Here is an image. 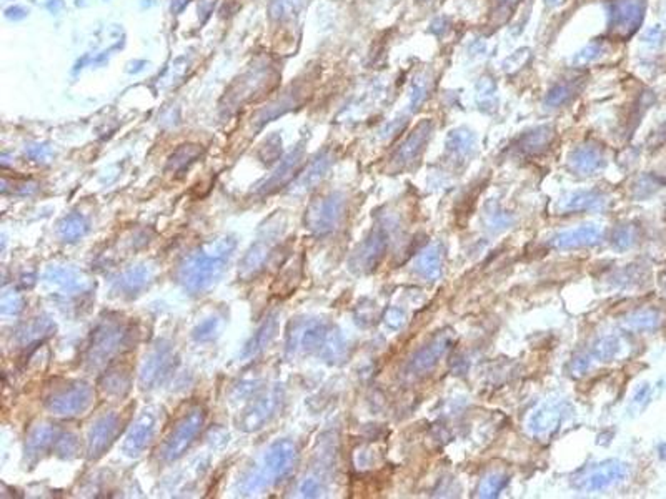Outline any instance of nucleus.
Returning a JSON list of instances; mask_svg holds the SVG:
<instances>
[{
    "label": "nucleus",
    "instance_id": "obj_2",
    "mask_svg": "<svg viewBox=\"0 0 666 499\" xmlns=\"http://www.w3.org/2000/svg\"><path fill=\"white\" fill-rule=\"evenodd\" d=\"M297 461L298 450L293 441L282 439V441L274 443L267 450L260 467L248 473L242 479V491L245 494H252L271 485V483L282 481L283 478L289 476L291 471L295 469Z\"/></svg>",
    "mask_w": 666,
    "mask_h": 499
},
{
    "label": "nucleus",
    "instance_id": "obj_12",
    "mask_svg": "<svg viewBox=\"0 0 666 499\" xmlns=\"http://www.w3.org/2000/svg\"><path fill=\"white\" fill-rule=\"evenodd\" d=\"M157 428V415L152 411H145L144 415L132 424L124 441V451L129 456H137L151 445Z\"/></svg>",
    "mask_w": 666,
    "mask_h": 499
},
{
    "label": "nucleus",
    "instance_id": "obj_22",
    "mask_svg": "<svg viewBox=\"0 0 666 499\" xmlns=\"http://www.w3.org/2000/svg\"><path fill=\"white\" fill-rule=\"evenodd\" d=\"M148 281V270L144 266H135L124 272L115 280V292L120 294H135L140 292Z\"/></svg>",
    "mask_w": 666,
    "mask_h": 499
},
{
    "label": "nucleus",
    "instance_id": "obj_39",
    "mask_svg": "<svg viewBox=\"0 0 666 499\" xmlns=\"http://www.w3.org/2000/svg\"><path fill=\"white\" fill-rule=\"evenodd\" d=\"M617 349H618V341L614 340V338H605V340H601L600 343L597 345V348H595V355H597L598 358L606 360L610 358V356H613L614 353H617Z\"/></svg>",
    "mask_w": 666,
    "mask_h": 499
},
{
    "label": "nucleus",
    "instance_id": "obj_41",
    "mask_svg": "<svg viewBox=\"0 0 666 499\" xmlns=\"http://www.w3.org/2000/svg\"><path fill=\"white\" fill-rule=\"evenodd\" d=\"M27 155L35 162H49V159L52 156V150L45 145H30L27 148Z\"/></svg>",
    "mask_w": 666,
    "mask_h": 499
},
{
    "label": "nucleus",
    "instance_id": "obj_18",
    "mask_svg": "<svg viewBox=\"0 0 666 499\" xmlns=\"http://www.w3.org/2000/svg\"><path fill=\"white\" fill-rule=\"evenodd\" d=\"M430 132L432 128L428 121L421 124L420 127L408 137L407 141L401 145L400 150L397 152L395 162L400 165H407L410 162H413V160L420 155V152L423 150L425 143H427L428 139H430Z\"/></svg>",
    "mask_w": 666,
    "mask_h": 499
},
{
    "label": "nucleus",
    "instance_id": "obj_30",
    "mask_svg": "<svg viewBox=\"0 0 666 499\" xmlns=\"http://www.w3.org/2000/svg\"><path fill=\"white\" fill-rule=\"evenodd\" d=\"M275 329H277V316H270L265 323L260 326L258 332L255 333L250 343L247 345L245 353H257L258 349H262L274 338Z\"/></svg>",
    "mask_w": 666,
    "mask_h": 499
},
{
    "label": "nucleus",
    "instance_id": "obj_47",
    "mask_svg": "<svg viewBox=\"0 0 666 499\" xmlns=\"http://www.w3.org/2000/svg\"><path fill=\"white\" fill-rule=\"evenodd\" d=\"M550 3H558V2H562V0H548Z\"/></svg>",
    "mask_w": 666,
    "mask_h": 499
},
{
    "label": "nucleus",
    "instance_id": "obj_38",
    "mask_svg": "<svg viewBox=\"0 0 666 499\" xmlns=\"http://www.w3.org/2000/svg\"><path fill=\"white\" fill-rule=\"evenodd\" d=\"M217 328H219V320H217V318H208L207 321H203V323L195 329L194 338L199 341L210 340V338H214V335L217 333Z\"/></svg>",
    "mask_w": 666,
    "mask_h": 499
},
{
    "label": "nucleus",
    "instance_id": "obj_1",
    "mask_svg": "<svg viewBox=\"0 0 666 499\" xmlns=\"http://www.w3.org/2000/svg\"><path fill=\"white\" fill-rule=\"evenodd\" d=\"M235 250V240L223 237L188 255L179 266V280L187 290L199 293L210 288L225 270Z\"/></svg>",
    "mask_w": 666,
    "mask_h": 499
},
{
    "label": "nucleus",
    "instance_id": "obj_42",
    "mask_svg": "<svg viewBox=\"0 0 666 499\" xmlns=\"http://www.w3.org/2000/svg\"><path fill=\"white\" fill-rule=\"evenodd\" d=\"M21 305H22V301H21V298L17 297V294H15V293L7 294V297H3V300H2V312L3 313H17L19 310H21Z\"/></svg>",
    "mask_w": 666,
    "mask_h": 499
},
{
    "label": "nucleus",
    "instance_id": "obj_19",
    "mask_svg": "<svg viewBox=\"0 0 666 499\" xmlns=\"http://www.w3.org/2000/svg\"><path fill=\"white\" fill-rule=\"evenodd\" d=\"M441 263H443V250L439 243H433L419 255L415 270L425 280H435L441 273Z\"/></svg>",
    "mask_w": 666,
    "mask_h": 499
},
{
    "label": "nucleus",
    "instance_id": "obj_35",
    "mask_svg": "<svg viewBox=\"0 0 666 499\" xmlns=\"http://www.w3.org/2000/svg\"><path fill=\"white\" fill-rule=\"evenodd\" d=\"M571 95H573V87H571V85H568V84L558 85V87H555L548 93L546 104L551 105V107H558V105L565 104V102L568 100Z\"/></svg>",
    "mask_w": 666,
    "mask_h": 499
},
{
    "label": "nucleus",
    "instance_id": "obj_31",
    "mask_svg": "<svg viewBox=\"0 0 666 499\" xmlns=\"http://www.w3.org/2000/svg\"><path fill=\"white\" fill-rule=\"evenodd\" d=\"M199 155H200L199 147H195V145H184L182 148H179V150L170 156L168 168L175 172L184 170V168H187Z\"/></svg>",
    "mask_w": 666,
    "mask_h": 499
},
{
    "label": "nucleus",
    "instance_id": "obj_44",
    "mask_svg": "<svg viewBox=\"0 0 666 499\" xmlns=\"http://www.w3.org/2000/svg\"><path fill=\"white\" fill-rule=\"evenodd\" d=\"M385 321H387V323L392 326V328H398V326L403 325V321H405L403 312H401V310H397V308L390 310V312L387 313V316H385Z\"/></svg>",
    "mask_w": 666,
    "mask_h": 499
},
{
    "label": "nucleus",
    "instance_id": "obj_13",
    "mask_svg": "<svg viewBox=\"0 0 666 499\" xmlns=\"http://www.w3.org/2000/svg\"><path fill=\"white\" fill-rule=\"evenodd\" d=\"M603 238V231L600 227L586 225L580 228H573V230L562 231V233L555 235L550 240V245L558 250H570V248H581V246H591L600 243Z\"/></svg>",
    "mask_w": 666,
    "mask_h": 499
},
{
    "label": "nucleus",
    "instance_id": "obj_6",
    "mask_svg": "<svg viewBox=\"0 0 666 499\" xmlns=\"http://www.w3.org/2000/svg\"><path fill=\"white\" fill-rule=\"evenodd\" d=\"M129 332L120 323H109L100 325L92 335V341L89 347V361L92 363H104L110 356L125 345L127 341Z\"/></svg>",
    "mask_w": 666,
    "mask_h": 499
},
{
    "label": "nucleus",
    "instance_id": "obj_25",
    "mask_svg": "<svg viewBox=\"0 0 666 499\" xmlns=\"http://www.w3.org/2000/svg\"><path fill=\"white\" fill-rule=\"evenodd\" d=\"M298 163H300V150L291 153L289 159H287L285 162L282 163V167H280L278 170L270 176L269 182H265V185H263V188H262V192H267V194H269V192L275 190V188L285 185L291 178V176H293V172H297Z\"/></svg>",
    "mask_w": 666,
    "mask_h": 499
},
{
    "label": "nucleus",
    "instance_id": "obj_8",
    "mask_svg": "<svg viewBox=\"0 0 666 499\" xmlns=\"http://www.w3.org/2000/svg\"><path fill=\"white\" fill-rule=\"evenodd\" d=\"M645 5L640 0H618L612 10L610 30L614 37L626 38L636 32L643 21Z\"/></svg>",
    "mask_w": 666,
    "mask_h": 499
},
{
    "label": "nucleus",
    "instance_id": "obj_7",
    "mask_svg": "<svg viewBox=\"0 0 666 499\" xmlns=\"http://www.w3.org/2000/svg\"><path fill=\"white\" fill-rule=\"evenodd\" d=\"M330 332L320 321H303L300 325H293V329L289 333V349L303 353H320L326 343Z\"/></svg>",
    "mask_w": 666,
    "mask_h": 499
},
{
    "label": "nucleus",
    "instance_id": "obj_21",
    "mask_svg": "<svg viewBox=\"0 0 666 499\" xmlns=\"http://www.w3.org/2000/svg\"><path fill=\"white\" fill-rule=\"evenodd\" d=\"M571 165H573L575 170L581 172V174H593L603 165V153L598 147L585 145V147H580L573 153Z\"/></svg>",
    "mask_w": 666,
    "mask_h": 499
},
{
    "label": "nucleus",
    "instance_id": "obj_27",
    "mask_svg": "<svg viewBox=\"0 0 666 499\" xmlns=\"http://www.w3.org/2000/svg\"><path fill=\"white\" fill-rule=\"evenodd\" d=\"M87 220L80 213H70L58 223L57 233L64 242H76L87 233Z\"/></svg>",
    "mask_w": 666,
    "mask_h": 499
},
{
    "label": "nucleus",
    "instance_id": "obj_45",
    "mask_svg": "<svg viewBox=\"0 0 666 499\" xmlns=\"http://www.w3.org/2000/svg\"><path fill=\"white\" fill-rule=\"evenodd\" d=\"M25 15H27V12L23 10V9H21V7H14V9L7 10V17H9V19H15V21H17V19H23V17H25Z\"/></svg>",
    "mask_w": 666,
    "mask_h": 499
},
{
    "label": "nucleus",
    "instance_id": "obj_46",
    "mask_svg": "<svg viewBox=\"0 0 666 499\" xmlns=\"http://www.w3.org/2000/svg\"><path fill=\"white\" fill-rule=\"evenodd\" d=\"M187 2L188 0H173L172 2V10L173 12H179V10H182L185 5H187Z\"/></svg>",
    "mask_w": 666,
    "mask_h": 499
},
{
    "label": "nucleus",
    "instance_id": "obj_3",
    "mask_svg": "<svg viewBox=\"0 0 666 499\" xmlns=\"http://www.w3.org/2000/svg\"><path fill=\"white\" fill-rule=\"evenodd\" d=\"M203 423L205 413L202 408H195V410L188 411L182 419H179L175 428L165 438L164 445L160 448L159 456L162 461L170 463L179 459L190 448L192 443L195 441L197 436L200 434Z\"/></svg>",
    "mask_w": 666,
    "mask_h": 499
},
{
    "label": "nucleus",
    "instance_id": "obj_24",
    "mask_svg": "<svg viewBox=\"0 0 666 499\" xmlns=\"http://www.w3.org/2000/svg\"><path fill=\"white\" fill-rule=\"evenodd\" d=\"M100 388L107 396H124L130 390V373L125 368H113L100 380Z\"/></svg>",
    "mask_w": 666,
    "mask_h": 499
},
{
    "label": "nucleus",
    "instance_id": "obj_33",
    "mask_svg": "<svg viewBox=\"0 0 666 499\" xmlns=\"http://www.w3.org/2000/svg\"><path fill=\"white\" fill-rule=\"evenodd\" d=\"M300 0H274L270 7V14L274 19H283L289 17L297 10V5Z\"/></svg>",
    "mask_w": 666,
    "mask_h": 499
},
{
    "label": "nucleus",
    "instance_id": "obj_23",
    "mask_svg": "<svg viewBox=\"0 0 666 499\" xmlns=\"http://www.w3.org/2000/svg\"><path fill=\"white\" fill-rule=\"evenodd\" d=\"M270 251H271V240L258 242L254 248L248 251L247 257L243 258L242 266H240V275H242L243 278H250L252 275L258 273L260 270H262L263 263H265L267 258H269Z\"/></svg>",
    "mask_w": 666,
    "mask_h": 499
},
{
    "label": "nucleus",
    "instance_id": "obj_26",
    "mask_svg": "<svg viewBox=\"0 0 666 499\" xmlns=\"http://www.w3.org/2000/svg\"><path fill=\"white\" fill-rule=\"evenodd\" d=\"M559 418H562V415H559V411L557 410L555 406H543V408H540L538 411H535L533 415H531V418H530V430L533 431V433H538V434H542V433H546V431H550V430H555L557 428V424L559 423Z\"/></svg>",
    "mask_w": 666,
    "mask_h": 499
},
{
    "label": "nucleus",
    "instance_id": "obj_36",
    "mask_svg": "<svg viewBox=\"0 0 666 499\" xmlns=\"http://www.w3.org/2000/svg\"><path fill=\"white\" fill-rule=\"evenodd\" d=\"M656 323H658V316L652 312L638 313V315L630 318V321H628V325L633 326V328H636V329H650V328H653V326H656Z\"/></svg>",
    "mask_w": 666,
    "mask_h": 499
},
{
    "label": "nucleus",
    "instance_id": "obj_32",
    "mask_svg": "<svg viewBox=\"0 0 666 499\" xmlns=\"http://www.w3.org/2000/svg\"><path fill=\"white\" fill-rule=\"evenodd\" d=\"M507 483H508V478L503 476V474H491V476L485 479L482 489H480V494L485 498H493L500 493V491L505 488Z\"/></svg>",
    "mask_w": 666,
    "mask_h": 499
},
{
    "label": "nucleus",
    "instance_id": "obj_5",
    "mask_svg": "<svg viewBox=\"0 0 666 499\" xmlns=\"http://www.w3.org/2000/svg\"><path fill=\"white\" fill-rule=\"evenodd\" d=\"M93 402V391L89 384L74 383L55 391L47 399V408L54 415L76 416L84 413Z\"/></svg>",
    "mask_w": 666,
    "mask_h": 499
},
{
    "label": "nucleus",
    "instance_id": "obj_10",
    "mask_svg": "<svg viewBox=\"0 0 666 499\" xmlns=\"http://www.w3.org/2000/svg\"><path fill=\"white\" fill-rule=\"evenodd\" d=\"M175 367V355L168 347H157L145 358L140 371V384L144 388H155L172 375Z\"/></svg>",
    "mask_w": 666,
    "mask_h": 499
},
{
    "label": "nucleus",
    "instance_id": "obj_40",
    "mask_svg": "<svg viewBox=\"0 0 666 499\" xmlns=\"http://www.w3.org/2000/svg\"><path fill=\"white\" fill-rule=\"evenodd\" d=\"M633 242L634 235L632 227H623L614 233V246H618V248H628L630 245H633Z\"/></svg>",
    "mask_w": 666,
    "mask_h": 499
},
{
    "label": "nucleus",
    "instance_id": "obj_29",
    "mask_svg": "<svg viewBox=\"0 0 666 499\" xmlns=\"http://www.w3.org/2000/svg\"><path fill=\"white\" fill-rule=\"evenodd\" d=\"M603 205V196L597 194H575L562 202V208L566 211L595 210Z\"/></svg>",
    "mask_w": 666,
    "mask_h": 499
},
{
    "label": "nucleus",
    "instance_id": "obj_17",
    "mask_svg": "<svg viewBox=\"0 0 666 499\" xmlns=\"http://www.w3.org/2000/svg\"><path fill=\"white\" fill-rule=\"evenodd\" d=\"M626 471L628 469H626V466L621 465V463H617V461L606 463V465H603L598 467V469H595L593 473L586 478L585 489L586 491L606 489L608 486L614 485V483L621 481V479L626 476Z\"/></svg>",
    "mask_w": 666,
    "mask_h": 499
},
{
    "label": "nucleus",
    "instance_id": "obj_9",
    "mask_svg": "<svg viewBox=\"0 0 666 499\" xmlns=\"http://www.w3.org/2000/svg\"><path fill=\"white\" fill-rule=\"evenodd\" d=\"M122 424H124V419L117 413L102 416L93 423L89 433V446H87V453L90 458H100L112 446V443L120 433Z\"/></svg>",
    "mask_w": 666,
    "mask_h": 499
},
{
    "label": "nucleus",
    "instance_id": "obj_34",
    "mask_svg": "<svg viewBox=\"0 0 666 499\" xmlns=\"http://www.w3.org/2000/svg\"><path fill=\"white\" fill-rule=\"evenodd\" d=\"M550 130L548 128H542V130H538V132H535V133H530V135L526 137L525 141H523V150H531V152H535V150H540V148H543V145L546 143L550 139Z\"/></svg>",
    "mask_w": 666,
    "mask_h": 499
},
{
    "label": "nucleus",
    "instance_id": "obj_20",
    "mask_svg": "<svg viewBox=\"0 0 666 499\" xmlns=\"http://www.w3.org/2000/svg\"><path fill=\"white\" fill-rule=\"evenodd\" d=\"M60 433L52 426H37L27 438V451L29 454H41L52 450L57 445Z\"/></svg>",
    "mask_w": 666,
    "mask_h": 499
},
{
    "label": "nucleus",
    "instance_id": "obj_11",
    "mask_svg": "<svg viewBox=\"0 0 666 499\" xmlns=\"http://www.w3.org/2000/svg\"><path fill=\"white\" fill-rule=\"evenodd\" d=\"M283 399V393L280 388H271V390L258 398L257 402L252 404L248 410L243 413L242 419H240V428L245 431H257L265 423H269L275 415H277L280 403Z\"/></svg>",
    "mask_w": 666,
    "mask_h": 499
},
{
    "label": "nucleus",
    "instance_id": "obj_28",
    "mask_svg": "<svg viewBox=\"0 0 666 499\" xmlns=\"http://www.w3.org/2000/svg\"><path fill=\"white\" fill-rule=\"evenodd\" d=\"M330 163H332V159L325 155L315 160V162L309 167V170H305V174L298 178L297 188H300V190H309V188H312L315 183L320 182L323 176H325V172L329 170Z\"/></svg>",
    "mask_w": 666,
    "mask_h": 499
},
{
    "label": "nucleus",
    "instance_id": "obj_15",
    "mask_svg": "<svg viewBox=\"0 0 666 499\" xmlns=\"http://www.w3.org/2000/svg\"><path fill=\"white\" fill-rule=\"evenodd\" d=\"M385 246H387V237L384 231H375L372 237L366 238V242L360 246L353 258V268L360 270V272H368V270L375 268L378 260L384 255Z\"/></svg>",
    "mask_w": 666,
    "mask_h": 499
},
{
    "label": "nucleus",
    "instance_id": "obj_37",
    "mask_svg": "<svg viewBox=\"0 0 666 499\" xmlns=\"http://www.w3.org/2000/svg\"><path fill=\"white\" fill-rule=\"evenodd\" d=\"M55 451L62 456H72L77 451V438L72 434H60L55 445Z\"/></svg>",
    "mask_w": 666,
    "mask_h": 499
},
{
    "label": "nucleus",
    "instance_id": "obj_16",
    "mask_svg": "<svg viewBox=\"0 0 666 499\" xmlns=\"http://www.w3.org/2000/svg\"><path fill=\"white\" fill-rule=\"evenodd\" d=\"M450 348V340L447 336H439L435 341H432L428 347H425L423 349H420L413 360L410 361V369L413 373H427L428 369H432L439 363L441 356L448 351Z\"/></svg>",
    "mask_w": 666,
    "mask_h": 499
},
{
    "label": "nucleus",
    "instance_id": "obj_14",
    "mask_svg": "<svg viewBox=\"0 0 666 499\" xmlns=\"http://www.w3.org/2000/svg\"><path fill=\"white\" fill-rule=\"evenodd\" d=\"M45 280L50 285L57 286L60 292H65V294H78L89 288L85 277H82L74 268H65V266H50L45 272Z\"/></svg>",
    "mask_w": 666,
    "mask_h": 499
},
{
    "label": "nucleus",
    "instance_id": "obj_43",
    "mask_svg": "<svg viewBox=\"0 0 666 499\" xmlns=\"http://www.w3.org/2000/svg\"><path fill=\"white\" fill-rule=\"evenodd\" d=\"M318 491H320V485H318V481L315 478H309L307 479L305 483L300 486V493H302V496H307V498H313V496H317L318 494Z\"/></svg>",
    "mask_w": 666,
    "mask_h": 499
},
{
    "label": "nucleus",
    "instance_id": "obj_4",
    "mask_svg": "<svg viewBox=\"0 0 666 499\" xmlns=\"http://www.w3.org/2000/svg\"><path fill=\"white\" fill-rule=\"evenodd\" d=\"M345 200L344 196L333 194L312 203L307 213V227L317 235H326L338 227L344 217Z\"/></svg>",
    "mask_w": 666,
    "mask_h": 499
}]
</instances>
